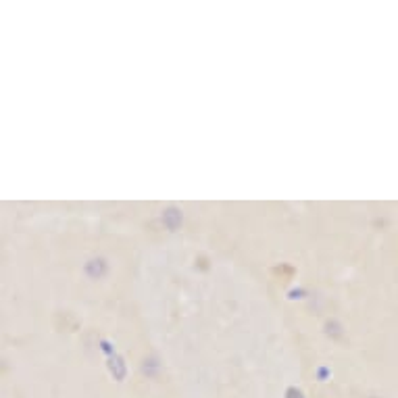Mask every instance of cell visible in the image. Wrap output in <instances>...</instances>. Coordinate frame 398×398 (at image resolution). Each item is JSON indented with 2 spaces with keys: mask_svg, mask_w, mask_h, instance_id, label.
Segmentation results:
<instances>
[{
  "mask_svg": "<svg viewBox=\"0 0 398 398\" xmlns=\"http://www.w3.org/2000/svg\"><path fill=\"white\" fill-rule=\"evenodd\" d=\"M288 398H302V394H300L298 390L292 388V390H288Z\"/></svg>",
  "mask_w": 398,
  "mask_h": 398,
  "instance_id": "6da1fadb",
  "label": "cell"
}]
</instances>
